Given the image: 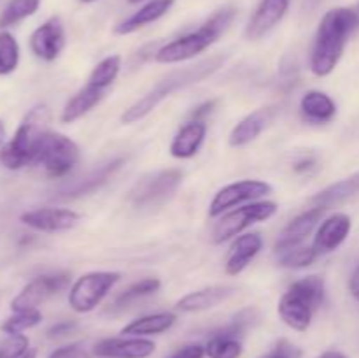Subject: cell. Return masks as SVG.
Here are the masks:
<instances>
[{
    "label": "cell",
    "mask_w": 359,
    "mask_h": 358,
    "mask_svg": "<svg viewBox=\"0 0 359 358\" xmlns=\"http://www.w3.org/2000/svg\"><path fill=\"white\" fill-rule=\"evenodd\" d=\"M217 100H207L203 104H200L198 107H195V111L191 112V119H200V121H205L207 116L216 109Z\"/></svg>",
    "instance_id": "obj_39"
},
{
    "label": "cell",
    "mask_w": 359,
    "mask_h": 358,
    "mask_svg": "<svg viewBox=\"0 0 359 358\" xmlns=\"http://www.w3.org/2000/svg\"><path fill=\"white\" fill-rule=\"evenodd\" d=\"M39 7H41V0H11L0 14V28L6 30V28L14 27L37 13Z\"/></svg>",
    "instance_id": "obj_30"
},
{
    "label": "cell",
    "mask_w": 359,
    "mask_h": 358,
    "mask_svg": "<svg viewBox=\"0 0 359 358\" xmlns=\"http://www.w3.org/2000/svg\"><path fill=\"white\" fill-rule=\"evenodd\" d=\"M23 358H37V351H35V350H30V351H28L27 354H25Z\"/></svg>",
    "instance_id": "obj_44"
},
{
    "label": "cell",
    "mask_w": 359,
    "mask_h": 358,
    "mask_svg": "<svg viewBox=\"0 0 359 358\" xmlns=\"http://www.w3.org/2000/svg\"><path fill=\"white\" fill-rule=\"evenodd\" d=\"M79 146L70 137L58 132H49L42 142L35 165H41L51 178H63L70 174L79 164Z\"/></svg>",
    "instance_id": "obj_9"
},
{
    "label": "cell",
    "mask_w": 359,
    "mask_h": 358,
    "mask_svg": "<svg viewBox=\"0 0 359 358\" xmlns=\"http://www.w3.org/2000/svg\"><path fill=\"white\" fill-rule=\"evenodd\" d=\"M174 4L175 0H147L135 13L130 14L128 18H125V20L116 25L114 34L128 35L140 30V28L147 27V25L154 23L160 18H163L174 7Z\"/></svg>",
    "instance_id": "obj_23"
},
{
    "label": "cell",
    "mask_w": 359,
    "mask_h": 358,
    "mask_svg": "<svg viewBox=\"0 0 359 358\" xmlns=\"http://www.w3.org/2000/svg\"><path fill=\"white\" fill-rule=\"evenodd\" d=\"M156 351V344L147 337H107L95 344L93 353L98 358H149Z\"/></svg>",
    "instance_id": "obj_14"
},
{
    "label": "cell",
    "mask_w": 359,
    "mask_h": 358,
    "mask_svg": "<svg viewBox=\"0 0 359 358\" xmlns=\"http://www.w3.org/2000/svg\"><path fill=\"white\" fill-rule=\"evenodd\" d=\"M105 93H107L105 90H100V88L86 83V86L81 88V90L77 91L76 95H72V97L67 100V104L63 105L62 116H60L62 123H74L79 118H83V116H86L91 109L97 107V105L104 100Z\"/></svg>",
    "instance_id": "obj_25"
},
{
    "label": "cell",
    "mask_w": 359,
    "mask_h": 358,
    "mask_svg": "<svg viewBox=\"0 0 359 358\" xmlns=\"http://www.w3.org/2000/svg\"><path fill=\"white\" fill-rule=\"evenodd\" d=\"M359 193V172L358 174L351 175V178L342 179V181H337L333 185L326 186L325 190H321L319 193H316L311 199L312 207H321V209H330L333 206H339V204L346 202L351 197L358 195Z\"/></svg>",
    "instance_id": "obj_27"
},
{
    "label": "cell",
    "mask_w": 359,
    "mask_h": 358,
    "mask_svg": "<svg viewBox=\"0 0 359 358\" xmlns=\"http://www.w3.org/2000/svg\"><path fill=\"white\" fill-rule=\"evenodd\" d=\"M263 249V237L258 232L251 234H242L231 242L230 251H228L226 260H224V272L228 276H238L248 269L249 263L258 256Z\"/></svg>",
    "instance_id": "obj_19"
},
{
    "label": "cell",
    "mask_w": 359,
    "mask_h": 358,
    "mask_svg": "<svg viewBox=\"0 0 359 358\" xmlns=\"http://www.w3.org/2000/svg\"><path fill=\"white\" fill-rule=\"evenodd\" d=\"M140 2H144V0H128V4H132V6L133 4H140Z\"/></svg>",
    "instance_id": "obj_45"
},
{
    "label": "cell",
    "mask_w": 359,
    "mask_h": 358,
    "mask_svg": "<svg viewBox=\"0 0 359 358\" xmlns=\"http://www.w3.org/2000/svg\"><path fill=\"white\" fill-rule=\"evenodd\" d=\"M319 358H347V357L344 353H340V351H326V353H323Z\"/></svg>",
    "instance_id": "obj_42"
},
{
    "label": "cell",
    "mask_w": 359,
    "mask_h": 358,
    "mask_svg": "<svg viewBox=\"0 0 359 358\" xmlns=\"http://www.w3.org/2000/svg\"><path fill=\"white\" fill-rule=\"evenodd\" d=\"M359 28V14L349 7L330 9L319 21L311 48L309 67L318 77H326L335 70L344 55L347 41Z\"/></svg>",
    "instance_id": "obj_1"
},
{
    "label": "cell",
    "mask_w": 359,
    "mask_h": 358,
    "mask_svg": "<svg viewBox=\"0 0 359 358\" xmlns=\"http://www.w3.org/2000/svg\"><path fill=\"white\" fill-rule=\"evenodd\" d=\"M42 321V312L39 309H27V311H14L6 321L0 325L6 336H16L23 333L25 330H30Z\"/></svg>",
    "instance_id": "obj_32"
},
{
    "label": "cell",
    "mask_w": 359,
    "mask_h": 358,
    "mask_svg": "<svg viewBox=\"0 0 359 358\" xmlns=\"http://www.w3.org/2000/svg\"><path fill=\"white\" fill-rule=\"evenodd\" d=\"M351 227H353L351 218L344 213H335L326 218L316 230L314 242H312L318 255H328V253L340 248L349 237Z\"/></svg>",
    "instance_id": "obj_17"
},
{
    "label": "cell",
    "mask_w": 359,
    "mask_h": 358,
    "mask_svg": "<svg viewBox=\"0 0 359 358\" xmlns=\"http://www.w3.org/2000/svg\"><path fill=\"white\" fill-rule=\"evenodd\" d=\"M7 132H6V123L2 121V119H0V157H2V151H4V147H6V144H7Z\"/></svg>",
    "instance_id": "obj_41"
},
{
    "label": "cell",
    "mask_w": 359,
    "mask_h": 358,
    "mask_svg": "<svg viewBox=\"0 0 359 358\" xmlns=\"http://www.w3.org/2000/svg\"><path fill=\"white\" fill-rule=\"evenodd\" d=\"M326 211L321 207H311V209L304 211L302 214H298L297 218L290 221L286 227L283 228V232L279 234L276 241V251H286V249L297 248L300 246L309 235L314 232V228L318 227V223L321 221L323 214Z\"/></svg>",
    "instance_id": "obj_16"
},
{
    "label": "cell",
    "mask_w": 359,
    "mask_h": 358,
    "mask_svg": "<svg viewBox=\"0 0 359 358\" xmlns=\"http://www.w3.org/2000/svg\"><path fill=\"white\" fill-rule=\"evenodd\" d=\"M326 284L321 276H307L290 284L277 304L280 319L290 329L305 332L314 319L316 311L323 305Z\"/></svg>",
    "instance_id": "obj_5"
},
{
    "label": "cell",
    "mask_w": 359,
    "mask_h": 358,
    "mask_svg": "<svg viewBox=\"0 0 359 358\" xmlns=\"http://www.w3.org/2000/svg\"><path fill=\"white\" fill-rule=\"evenodd\" d=\"M70 286V274L56 272L44 274L23 286V290L13 298L11 309L14 311H27V309H39V305L44 304L48 298L62 293L63 290Z\"/></svg>",
    "instance_id": "obj_11"
},
{
    "label": "cell",
    "mask_w": 359,
    "mask_h": 358,
    "mask_svg": "<svg viewBox=\"0 0 359 358\" xmlns=\"http://www.w3.org/2000/svg\"><path fill=\"white\" fill-rule=\"evenodd\" d=\"M319 258L318 251L314 246H297V248L286 249V251L279 253V263L284 269H305V267L312 265L316 260Z\"/></svg>",
    "instance_id": "obj_33"
},
{
    "label": "cell",
    "mask_w": 359,
    "mask_h": 358,
    "mask_svg": "<svg viewBox=\"0 0 359 358\" xmlns=\"http://www.w3.org/2000/svg\"><path fill=\"white\" fill-rule=\"evenodd\" d=\"M237 293V288L230 284H214V286L200 288L196 291H189L181 297L175 304V309L181 312H202L223 304L228 298Z\"/></svg>",
    "instance_id": "obj_20"
},
{
    "label": "cell",
    "mask_w": 359,
    "mask_h": 358,
    "mask_svg": "<svg viewBox=\"0 0 359 358\" xmlns=\"http://www.w3.org/2000/svg\"><path fill=\"white\" fill-rule=\"evenodd\" d=\"M20 221L32 230L44 234H58V232L72 230L81 221V214L65 207H39V209L25 211Z\"/></svg>",
    "instance_id": "obj_12"
},
{
    "label": "cell",
    "mask_w": 359,
    "mask_h": 358,
    "mask_svg": "<svg viewBox=\"0 0 359 358\" xmlns=\"http://www.w3.org/2000/svg\"><path fill=\"white\" fill-rule=\"evenodd\" d=\"M207 123L200 121V119H189L186 125H182L179 128V132L175 133L174 139H172L170 154L177 160H188L193 158L202 147L203 140L207 137Z\"/></svg>",
    "instance_id": "obj_22"
},
{
    "label": "cell",
    "mask_w": 359,
    "mask_h": 358,
    "mask_svg": "<svg viewBox=\"0 0 359 358\" xmlns=\"http://www.w3.org/2000/svg\"><path fill=\"white\" fill-rule=\"evenodd\" d=\"M49 123H51V111L48 105H34L21 119L13 139L7 140L0 157V164L9 171H20L28 165H35L42 142L51 132Z\"/></svg>",
    "instance_id": "obj_3"
},
{
    "label": "cell",
    "mask_w": 359,
    "mask_h": 358,
    "mask_svg": "<svg viewBox=\"0 0 359 358\" xmlns=\"http://www.w3.org/2000/svg\"><path fill=\"white\" fill-rule=\"evenodd\" d=\"M277 209L279 207L272 200H255V202L226 211L214 223L212 230H210V241L214 244H223V242L241 235L251 225L270 220L277 213Z\"/></svg>",
    "instance_id": "obj_7"
},
{
    "label": "cell",
    "mask_w": 359,
    "mask_h": 358,
    "mask_svg": "<svg viewBox=\"0 0 359 358\" xmlns=\"http://www.w3.org/2000/svg\"><path fill=\"white\" fill-rule=\"evenodd\" d=\"M291 0H259L258 7L252 13L245 27V37L249 41H258L272 32L290 11Z\"/></svg>",
    "instance_id": "obj_15"
},
{
    "label": "cell",
    "mask_w": 359,
    "mask_h": 358,
    "mask_svg": "<svg viewBox=\"0 0 359 358\" xmlns=\"http://www.w3.org/2000/svg\"><path fill=\"white\" fill-rule=\"evenodd\" d=\"M276 116L277 107H262L249 112L248 116H244V118L231 128L230 135H228V144H230L231 147L248 146V144H251L252 140H256L262 135L263 130L273 121Z\"/></svg>",
    "instance_id": "obj_18"
},
{
    "label": "cell",
    "mask_w": 359,
    "mask_h": 358,
    "mask_svg": "<svg viewBox=\"0 0 359 358\" xmlns=\"http://www.w3.org/2000/svg\"><path fill=\"white\" fill-rule=\"evenodd\" d=\"M119 279L121 274L111 270H95L77 277L69 290V305L79 314L91 312L102 304Z\"/></svg>",
    "instance_id": "obj_8"
},
{
    "label": "cell",
    "mask_w": 359,
    "mask_h": 358,
    "mask_svg": "<svg viewBox=\"0 0 359 358\" xmlns=\"http://www.w3.org/2000/svg\"><path fill=\"white\" fill-rule=\"evenodd\" d=\"M76 321H60L48 330V337H63L72 332V330H76Z\"/></svg>",
    "instance_id": "obj_38"
},
{
    "label": "cell",
    "mask_w": 359,
    "mask_h": 358,
    "mask_svg": "<svg viewBox=\"0 0 359 358\" xmlns=\"http://www.w3.org/2000/svg\"><path fill=\"white\" fill-rule=\"evenodd\" d=\"M48 358H91L90 353L83 347V344H67V346L56 347L55 351H51Z\"/></svg>",
    "instance_id": "obj_36"
},
{
    "label": "cell",
    "mask_w": 359,
    "mask_h": 358,
    "mask_svg": "<svg viewBox=\"0 0 359 358\" xmlns=\"http://www.w3.org/2000/svg\"><path fill=\"white\" fill-rule=\"evenodd\" d=\"M160 288H161V281L158 279V277H144V279L137 281V283L130 284L128 288H125V290L114 298V302L111 304V309L112 311H121V309L128 307V305L133 304L135 300H140V298L154 295Z\"/></svg>",
    "instance_id": "obj_28"
},
{
    "label": "cell",
    "mask_w": 359,
    "mask_h": 358,
    "mask_svg": "<svg viewBox=\"0 0 359 358\" xmlns=\"http://www.w3.org/2000/svg\"><path fill=\"white\" fill-rule=\"evenodd\" d=\"M349 290H351V293H353V297L359 302V262L356 263V267H354L353 274H351Z\"/></svg>",
    "instance_id": "obj_40"
},
{
    "label": "cell",
    "mask_w": 359,
    "mask_h": 358,
    "mask_svg": "<svg viewBox=\"0 0 359 358\" xmlns=\"http://www.w3.org/2000/svg\"><path fill=\"white\" fill-rule=\"evenodd\" d=\"M263 358H302V350L287 339H280Z\"/></svg>",
    "instance_id": "obj_35"
},
{
    "label": "cell",
    "mask_w": 359,
    "mask_h": 358,
    "mask_svg": "<svg viewBox=\"0 0 359 358\" xmlns=\"http://www.w3.org/2000/svg\"><path fill=\"white\" fill-rule=\"evenodd\" d=\"M30 351V340L25 333L7 336L0 343V358H23Z\"/></svg>",
    "instance_id": "obj_34"
},
{
    "label": "cell",
    "mask_w": 359,
    "mask_h": 358,
    "mask_svg": "<svg viewBox=\"0 0 359 358\" xmlns=\"http://www.w3.org/2000/svg\"><path fill=\"white\" fill-rule=\"evenodd\" d=\"M228 56L226 55H216L210 56V58L202 60V62L195 63V65L182 67V69L174 70V72L167 74L165 77H161L142 98L135 102V104L130 105L125 112L121 114V121L125 125H132V123L140 121L146 116H149L165 98H168L170 95H174L175 91H181L184 88L193 86V84L200 83V81L207 79L212 74H216L221 67L224 65Z\"/></svg>",
    "instance_id": "obj_2"
},
{
    "label": "cell",
    "mask_w": 359,
    "mask_h": 358,
    "mask_svg": "<svg viewBox=\"0 0 359 358\" xmlns=\"http://www.w3.org/2000/svg\"><path fill=\"white\" fill-rule=\"evenodd\" d=\"M311 165H312V160H307V161H302V164L294 168H297V171H304V168H309Z\"/></svg>",
    "instance_id": "obj_43"
},
{
    "label": "cell",
    "mask_w": 359,
    "mask_h": 358,
    "mask_svg": "<svg viewBox=\"0 0 359 358\" xmlns=\"http://www.w3.org/2000/svg\"><path fill=\"white\" fill-rule=\"evenodd\" d=\"M175 321H177V314H175V312H168V311L153 312V314L140 316V318L133 319V321H130L128 325L123 326L121 336H133V337L160 336V333L170 330Z\"/></svg>",
    "instance_id": "obj_26"
},
{
    "label": "cell",
    "mask_w": 359,
    "mask_h": 358,
    "mask_svg": "<svg viewBox=\"0 0 359 358\" xmlns=\"http://www.w3.org/2000/svg\"><path fill=\"white\" fill-rule=\"evenodd\" d=\"M300 112L311 125H326L337 116V104L325 91L311 90L302 97Z\"/></svg>",
    "instance_id": "obj_24"
},
{
    "label": "cell",
    "mask_w": 359,
    "mask_h": 358,
    "mask_svg": "<svg viewBox=\"0 0 359 358\" xmlns=\"http://www.w3.org/2000/svg\"><path fill=\"white\" fill-rule=\"evenodd\" d=\"M270 193H272V186L262 179H242V181L231 183V185L223 186L210 200L209 216L219 218L226 211L255 202V200L263 199Z\"/></svg>",
    "instance_id": "obj_10"
},
{
    "label": "cell",
    "mask_w": 359,
    "mask_h": 358,
    "mask_svg": "<svg viewBox=\"0 0 359 358\" xmlns=\"http://www.w3.org/2000/svg\"><path fill=\"white\" fill-rule=\"evenodd\" d=\"M20 65V44L11 32H0V76H9Z\"/></svg>",
    "instance_id": "obj_31"
},
{
    "label": "cell",
    "mask_w": 359,
    "mask_h": 358,
    "mask_svg": "<svg viewBox=\"0 0 359 358\" xmlns=\"http://www.w3.org/2000/svg\"><path fill=\"white\" fill-rule=\"evenodd\" d=\"M182 171L179 168H161L142 175L130 190L128 200L137 209H154L167 204L181 186Z\"/></svg>",
    "instance_id": "obj_6"
},
{
    "label": "cell",
    "mask_w": 359,
    "mask_h": 358,
    "mask_svg": "<svg viewBox=\"0 0 359 358\" xmlns=\"http://www.w3.org/2000/svg\"><path fill=\"white\" fill-rule=\"evenodd\" d=\"M83 4H93V2H98V0H81Z\"/></svg>",
    "instance_id": "obj_46"
},
{
    "label": "cell",
    "mask_w": 359,
    "mask_h": 358,
    "mask_svg": "<svg viewBox=\"0 0 359 358\" xmlns=\"http://www.w3.org/2000/svg\"><path fill=\"white\" fill-rule=\"evenodd\" d=\"M205 346L202 344H186L179 347L175 353H172L168 358H205Z\"/></svg>",
    "instance_id": "obj_37"
},
{
    "label": "cell",
    "mask_w": 359,
    "mask_h": 358,
    "mask_svg": "<svg viewBox=\"0 0 359 358\" xmlns=\"http://www.w3.org/2000/svg\"><path fill=\"white\" fill-rule=\"evenodd\" d=\"M237 16V9L233 6H224L217 9L202 27L189 34L181 35L174 41L167 42L154 53V60L158 63H181L202 55L214 42L219 41L224 32L230 28L231 21Z\"/></svg>",
    "instance_id": "obj_4"
},
{
    "label": "cell",
    "mask_w": 359,
    "mask_h": 358,
    "mask_svg": "<svg viewBox=\"0 0 359 358\" xmlns=\"http://www.w3.org/2000/svg\"><path fill=\"white\" fill-rule=\"evenodd\" d=\"M119 70H121V56L119 55L105 56L104 60H100V62L93 67L88 83L100 88V90L107 91L109 88L112 86V83L118 79Z\"/></svg>",
    "instance_id": "obj_29"
},
{
    "label": "cell",
    "mask_w": 359,
    "mask_h": 358,
    "mask_svg": "<svg viewBox=\"0 0 359 358\" xmlns=\"http://www.w3.org/2000/svg\"><path fill=\"white\" fill-rule=\"evenodd\" d=\"M125 164V158L118 157L112 158V160L105 161V164L98 165L97 168H93L91 172H88L86 175L83 178L76 179L72 185L67 186L65 190L62 192L63 199H77V197L88 195V193H93L95 190L100 188L102 185L109 181L116 172L121 168V165Z\"/></svg>",
    "instance_id": "obj_21"
},
{
    "label": "cell",
    "mask_w": 359,
    "mask_h": 358,
    "mask_svg": "<svg viewBox=\"0 0 359 358\" xmlns=\"http://www.w3.org/2000/svg\"><path fill=\"white\" fill-rule=\"evenodd\" d=\"M65 42V27L58 16L46 20L30 35L32 53L44 62H55L62 55Z\"/></svg>",
    "instance_id": "obj_13"
}]
</instances>
